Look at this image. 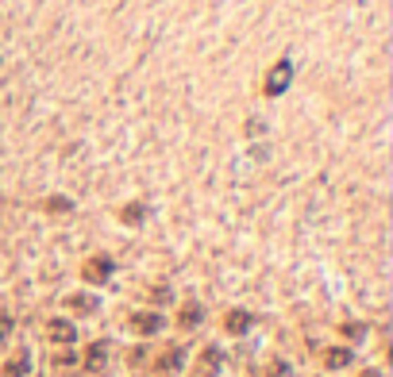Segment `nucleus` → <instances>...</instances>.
Masks as SVG:
<instances>
[{"instance_id":"obj_1","label":"nucleus","mask_w":393,"mask_h":377,"mask_svg":"<svg viewBox=\"0 0 393 377\" xmlns=\"http://www.w3.org/2000/svg\"><path fill=\"white\" fill-rule=\"evenodd\" d=\"M185 362H189V350H185L182 343H170V347L158 350V354H151V370L154 373H166V377L182 373Z\"/></svg>"},{"instance_id":"obj_2","label":"nucleus","mask_w":393,"mask_h":377,"mask_svg":"<svg viewBox=\"0 0 393 377\" xmlns=\"http://www.w3.org/2000/svg\"><path fill=\"white\" fill-rule=\"evenodd\" d=\"M108 358H112V343L108 339H96V343H89V347H85V354L77 358V366L85 373L101 377L104 370H108Z\"/></svg>"},{"instance_id":"obj_3","label":"nucleus","mask_w":393,"mask_h":377,"mask_svg":"<svg viewBox=\"0 0 393 377\" xmlns=\"http://www.w3.org/2000/svg\"><path fill=\"white\" fill-rule=\"evenodd\" d=\"M220 370H224V350L204 347L201 354H196V366H193L189 377H220Z\"/></svg>"},{"instance_id":"obj_4","label":"nucleus","mask_w":393,"mask_h":377,"mask_svg":"<svg viewBox=\"0 0 393 377\" xmlns=\"http://www.w3.org/2000/svg\"><path fill=\"white\" fill-rule=\"evenodd\" d=\"M131 331H135L139 339H151V335L166 331V316L162 312H135L131 316Z\"/></svg>"},{"instance_id":"obj_5","label":"nucleus","mask_w":393,"mask_h":377,"mask_svg":"<svg viewBox=\"0 0 393 377\" xmlns=\"http://www.w3.org/2000/svg\"><path fill=\"white\" fill-rule=\"evenodd\" d=\"M46 339L54 343V347H73L77 343V327H73V319H51L46 324Z\"/></svg>"},{"instance_id":"obj_6","label":"nucleus","mask_w":393,"mask_h":377,"mask_svg":"<svg viewBox=\"0 0 393 377\" xmlns=\"http://www.w3.org/2000/svg\"><path fill=\"white\" fill-rule=\"evenodd\" d=\"M324 370H347V366H355V347H347V343H339V347H328L320 354Z\"/></svg>"},{"instance_id":"obj_7","label":"nucleus","mask_w":393,"mask_h":377,"mask_svg":"<svg viewBox=\"0 0 393 377\" xmlns=\"http://www.w3.org/2000/svg\"><path fill=\"white\" fill-rule=\"evenodd\" d=\"M81 274H85V281H93V285L108 281V277H112V258H108V254H93Z\"/></svg>"},{"instance_id":"obj_8","label":"nucleus","mask_w":393,"mask_h":377,"mask_svg":"<svg viewBox=\"0 0 393 377\" xmlns=\"http://www.w3.org/2000/svg\"><path fill=\"white\" fill-rule=\"evenodd\" d=\"M0 377H31V350H15L4 366H0Z\"/></svg>"},{"instance_id":"obj_9","label":"nucleus","mask_w":393,"mask_h":377,"mask_svg":"<svg viewBox=\"0 0 393 377\" xmlns=\"http://www.w3.org/2000/svg\"><path fill=\"white\" fill-rule=\"evenodd\" d=\"M204 319V308L196 305V300H185L182 308H177V331H196Z\"/></svg>"},{"instance_id":"obj_10","label":"nucleus","mask_w":393,"mask_h":377,"mask_svg":"<svg viewBox=\"0 0 393 377\" xmlns=\"http://www.w3.org/2000/svg\"><path fill=\"white\" fill-rule=\"evenodd\" d=\"M224 327H227V335H247L251 331V312H239V308H232L224 319Z\"/></svg>"},{"instance_id":"obj_11","label":"nucleus","mask_w":393,"mask_h":377,"mask_svg":"<svg viewBox=\"0 0 393 377\" xmlns=\"http://www.w3.org/2000/svg\"><path fill=\"white\" fill-rule=\"evenodd\" d=\"M285 85H289V62H277L274 73H270V81H266V93H282Z\"/></svg>"},{"instance_id":"obj_12","label":"nucleus","mask_w":393,"mask_h":377,"mask_svg":"<svg viewBox=\"0 0 393 377\" xmlns=\"http://www.w3.org/2000/svg\"><path fill=\"white\" fill-rule=\"evenodd\" d=\"M127 366H131V370H143V366H151V347H146V343L131 347L127 350Z\"/></svg>"},{"instance_id":"obj_13","label":"nucleus","mask_w":393,"mask_h":377,"mask_svg":"<svg viewBox=\"0 0 393 377\" xmlns=\"http://www.w3.org/2000/svg\"><path fill=\"white\" fill-rule=\"evenodd\" d=\"M70 308L81 312V316H93L101 305H96V297H89V293H77V297H70Z\"/></svg>"},{"instance_id":"obj_14","label":"nucleus","mask_w":393,"mask_h":377,"mask_svg":"<svg viewBox=\"0 0 393 377\" xmlns=\"http://www.w3.org/2000/svg\"><path fill=\"white\" fill-rule=\"evenodd\" d=\"M51 362H54V366H58V370H70V366H77V354H73V350H70V347H62V350H58V354H54V358H51Z\"/></svg>"},{"instance_id":"obj_15","label":"nucleus","mask_w":393,"mask_h":377,"mask_svg":"<svg viewBox=\"0 0 393 377\" xmlns=\"http://www.w3.org/2000/svg\"><path fill=\"white\" fill-rule=\"evenodd\" d=\"M12 331H15V319L8 316V312H0V343L12 339Z\"/></svg>"},{"instance_id":"obj_16","label":"nucleus","mask_w":393,"mask_h":377,"mask_svg":"<svg viewBox=\"0 0 393 377\" xmlns=\"http://www.w3.org/2000/svg\"><path fill=\"white\" fill-rule=\"evenodd\" d=\"M343 335H347V339H355V343H363L366 339V324H343Z\"/></svg>"},{"instance_id":"obj_17","label":"nucleus","mask_w":393,"mask_h":377,"mask_svg":"<svg viewBox=\"0 0 393 377\" xmlns=\"http://www.w3.org/2000/svg\"><path fill=\"white\" fill-rule=\"evenodd\" d=\"M289 373H293V370L282 362V358H274V362L266 366V377H289Z\"/></svg>"},{"instance_id":"obj_18","label":"nucleus","mask_w":393,"mask_h":377,"mask_svg":"<svg viewBox=\"0 0 393 377\" xmlns=\"http://www.w3.org/2000/svg\"><path fill=\"white\" fill-rule=\"evenodd\" d=\"M139 219H143V204H127V208H124V224L135 227Z\"/></svg>"},{"instance_id":"obj_19","label":"nucleus","mask_w":393,"mask_h":377,"mask_svg":"<svg viewBox=\"0 0 393 377\" xmlns=\"http://www.w3.org/2000/svg\"><path fill=\"white\" fill-rule=\"evenodd\" d=\"M358 377H386V370H382V366H366V370L358 373Z\"/></svg>"}]
</instances>
